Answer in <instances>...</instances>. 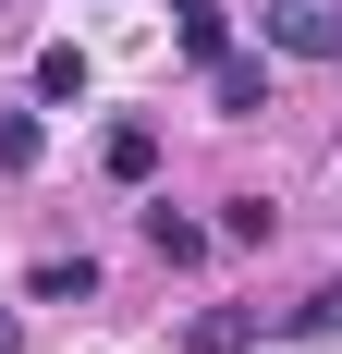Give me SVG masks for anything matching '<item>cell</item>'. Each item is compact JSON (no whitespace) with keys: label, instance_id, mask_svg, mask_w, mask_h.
Instances as JSON below:
<instances>
[{"label":"cell","instance_id":"10","mask_svg":"<svg viewBox=\"0 0 342 354\" xmlns=\"http://www.w3.org/2000/svg\"><path fill=\"white\" fill-rule=\"evenodd\" d=\"M294 330H306V342H330V330H342V293H306V306H294Z\"/></svg>","mask_w":342,"mask_h":354},{"label":"cell","instance_id":"1","mask_svg":"<svg viewBox=\"0 0 342 354\" xmlns=\"http://www.w3.org/2000/svg\"><path fill=\"white\" fill-rule=\"evenodd\" d=\"M269 49H294V62H342V0H281V12H269Z\"/></svg>","mask_w":342,"mask_h":354},{"label":"cell","instance_id":"4","mask_svg":"<svg viewBox=\"0 0 342 354\" xmlns=\"http://www.w3.org/2000/svg\"><path fill=\"white\" fill-rule=\"evenodd\" d=\"M37 98H49V110L86 98V49H73V37H62V49H37Z\"/></svg>","mask_w":342,"mask_h":354},{"label":"cell","instance_id":"6","mask_svg":"<svg viewBox=\"0 0 342 354\" xmlns=\"http://www.w3.org/2000/svg\"><path fill=\"white\" fill-rule=\"evenodd\" d=\"M147 245H159V257H171V269H196V257H208V245H220V232H196V220H171V208H147Z\"/></svg>","mask_w":342,"mask_h":354},{"label":"cell","instance_id":"11","mask_svg":"<svg viewBox=\"0 0 342 354\" xmlns=\"http://www.w3.org/2000/svg\"><path fill=\"white\" fill-rule=\"evenodd\" d=\"M0 354H12V318H0Z\"/></svg>","mask_w":342,"mask_h":354},{"label":"cell","instance_id":"3","mask_svg":"<svg viewBox=\"0 0 342 354\" xmlns=\"http://www.w3.org/2000/svg\"><path fill=\"white\" fill-rule=\"evenodd\" d=\"M98 171L110 183H147V171H159V122H110V135H98Z\"/></svg>","mask_w":342,"mask_h":354},{"label":"cell","instance_id":"2","mask_svg":"<svg viewBox=\"0 0 342 354\" xmlns=\"http://www.w3.org/2000/svg\"><path fill=\"white\" fill-rule=\"evenodd\" d=\"M208 98L233 110V122H244V110H269V62H244V49H220V62H208Z\"/></svg>","mask_w":342,"mask_h":354},{"label":"cell","instance_id":"9","mask_svg":"<svg viewBox=\"0 0 342 354\" xmlns=\"http://www.w3.org/2000/svg\"><path fill=\"white\" fill-rule=\"evenodd\" d=\"M37 147H49V135H37V110L0 98V159H12V171H37Z\"/></svg>","mask_w":342,"mask_h":354},{"label":"cell","instance_id":"5","mask_svg":"<svg viewBox=\"0 0 342 354\" xmlns=\"http://www.w3.org/2000/svg\"><path fill=\"white\" fill-rule=\"evenodd\" d=\"M257 330H269V318H257V306H208V318H196V354H244V342H257Z\"/></svg>","mask_w":342,"mask_h":354},{"label":"cell","instance_id":"7","mask_svg":"<svg viewBox=\"0 0 342 354\" xmlns=\"http://www.w3.org/2000/svg\"><path fill=\"white\" fill-rule=\"evenodd\" d=\"M171 37H183L196 62H220V0H171Z\"/></svg>","mask_w":342,"mask_h":354},{"label":"cell","instance_id":"8","mask_svg":"<svg viewBox=\"0 0 342 354\" xmlns=\"http://www.w3.org/2000/svg\"><path fill=\"white\" fill-rule=\"evenodd\" d=\"M73 293H98V269H86V257H49V269H37V306H73Z\"/></svg>","mask_w":342,"mask_h":354}]
</instances>
